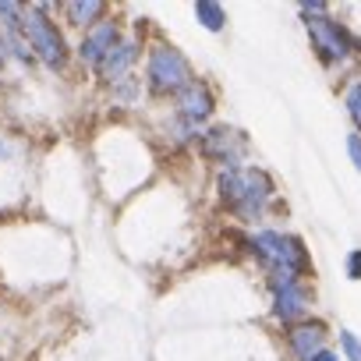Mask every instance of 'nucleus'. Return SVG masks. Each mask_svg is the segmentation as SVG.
<instances>
[{
	"label": "nucleus",
	"instance_id": "obj_7",
	"mask_svg": "<svg viewBox=\"0 0 361 361\" xmlns=\"http://www.w3.org/2000/svg\"><path fill=\"white\" fill-rule=\"evenodd\" d=\"M202 145H206V156L227 163V170L241 166V159H245V135L234 131V128H213V131H206Z\"/></svg>",
	"mask_w": 361,
	"mask_h": 361
},
{
	"label": "nucleus",
	"instance_id": "obj_8",
	"mask_svg": "<svg viewBox=\"0 0 361 361\" xmlns=\"http://www.w3.org/2000/svg\"><path fill=\"white\" fill-rule=\"evenodd\" d=\"M177 110H180V117H185L188 124H199V121H206L216 110V103H213V92L202 82H192V85H185L177 92Z\"/></svg>",
	"mask_w": 361,
	"mask_h": 361
},
{
	"label": "nucleus",
	"instance_id": "obj_17",
	"mask_svg": "<svg viewBox=\"0 0 361 361\" xmlns=\"http://www.w3.org/2000/svg\"><path fill=\"white\" fill-rule=\"evenodd\" d=\"M347 152H350L354 166L361 170V135H350V138H347Z\"/></svg>",
	"mask_w": 361,
	"mask_h": 361
},
{
	"label": "nucleus",
	"instance_id": "obj_14",
	"mask_svg": "<svg viewBox=\"0 0 361 361\" xmlns=\"http://www.w3.org/2000/svg\"><path fill=\"white\" fill-rule=\"evenodd\" d=\"M347 114L354 117V124L361 128V78L347 89Z\"/></svg>",
	"mask_w": 361,
	"mask_h": 361
},
{
	"label": "nucleus",
	"instance_id": "obj_16",
	"mask_svg": "<svg viewBox=\"0 0 361 361\" xmlns=\"http://www.w3.org/2000/svg\"><path fill=\"white\" fill-rule=\"evenodd\" d=\"M347 276L350 280H361V252H350L347 255Z\"/></svg>",
	"mask_w": 361,
	"mask_h": 361
},
{
	"label": "nucleus",
	"instance_id": "obj_4",
	"mask_svg": "<svg viewBox=\"0 0 361 361\" xmlns=\"http://www.w3.org/2000/svg\"><path fill=\"white\" fill-rule=\"evenodd\" d=\"M22 39L36 50V57L43 61V64H50V68H64V61H68V50H64V36H61V29L39 11V8H29V11H22Z\"/></svg>",
	"mask_w": 361,
	"mask_h": 361
},
{
	"label": "nucleus",
	"instance_id": "obj_9",
	"mask_svg": "<svg viewBox=\"0 0 361 361\" xmlns=\"http://www.w3.org/2000/svg\"><path fill=\"white\" fill-rule=\"evenodd\" d=\"M114 47H117V25H114V22H96V25L89 29V36L82 39L78 54H82L85 64H96V68H99V61H103Z\"/></svg>",
	"mask_w": 361,
	"mask_h": 361
},
{
	"label": "nucleus",
	"instance_id": "obj_18",
	"mask_svg": "<svg viewBox=\"0 0 361 361\" xmlns=\"http://www.w3.org/2000/svg\"><path fill=\"white\" fill-rule=\"evenodd\" d=\"M305 361H340V357H336L333 350H326V347H322V350H315V354H312V357H305Z\"/></svg>",
	"mask_w": 361,
	"mask_h": 361
},
{
	"label": "nucleus",
	"instance_id": "obj_11",
	"mask_svg": "<svg viewBox=\"0 0 361 361\" xmlns=\"http://www.w3.org/2000/svg\"><path fill=\"white\" fill-rule=\"evenodd\" d=\"M322 343H326V326L322 322H301V326L290 329V350L301 361L312 357L315 350H322Z\"/></svg>",
	"mask_w": 361,
	"mask_h": 361
},
{
	"label": "nucleus",
	"instance_id": "obj_15",
	"mask_svg": "<svg viewBox=\"0 0 361 361\" xmlns=\"http://www.w3.org/2000/svg\"><path fill=\"white\" fill-rule=\"evenodd\" d=\"M340 343H343V354H347V361H361V340L354 336V333H340Z\"/></svg>",
	"mask_w": 361,
	"mask_h": 361
},
{
	"label": "nucleus",
	"instance_id": "obj_5",
	"mask_svg": "<svg viewBox=\"0 0 361 361\" xmlns=\"http://www.w3.org/2000/svg\"><path fill=\"white\" fill-rule=\"evenodd\" d=\"M305 29H308V36H312V43H315V50H319L322 61L333 64V61H343L350 54V39H347V32L333 18L312 15V18H305Z\"/></svg>",
	"mask_w": 361,
	"mask_h": 361
},
{
	"label": "nucleus",
	"instance_id": "obj_1",
	"mask_svg": "<svg viewBox=\"0 0 361 361\" xmlns=\"http://www.w3.org/2000/svg\"><path fill=\"white\" fill-rule=\"evenodd\" d=\"M220 199L224 206L241 220H259L266 213V202L273 199V177L255 166H234L220 173Z\"/></svg>",
	"mask_w": 361,
	"mask_h": 361
},
{
	"label": "nucleus",
	"instance_id": "obj_3",
	"mask_svg": "<svg viewBox=\"0 0 361 361\" xmlns=\"http://www.w3.org/2000/svg\"><path fill=\"white\" fill-rule=\"evenodd\" d=\"M145 75H149L152 92H180L185 85H192V82H195L188 57L180 54L177 47H166V43L152 47L149 64H145Z\"/></svg>",
	"mask_w": 361,
	"mask_h": 361
},
{
	"label": "nucleus",
	"instance_id": "obj_12",
	"mask_svg": "<svg viewBox=\"0 0 361 361\" xmlns=\"http://www.w3.org/2000/svg\"><path fill=\"white\" fill-rule=\"evenodd\" d=\"M195 18H199L209 32H220V29L227 25L224 8H220V4H209V0H199V4H195Z\"/></svg>",
	"mask_w": 361,
	"mask_h": 361
},
{
	"label": "nucleus",
	"instance_id": "obj_2",
	"mask_svg": "<svg viewBox=\"0 0 361 361\" xmlns=\"http://www.w3.org/2000/svg\"><path fill=\"white\" fill-rule=\"evenodd\" d=\"M252 252L262 259V266L269 269V283H287V280H305V273L312 269L308 248L280 231H259L252 238Z\"/></svg>",
	"mask_w": 361,
	"mask_h": 361
},
{
	"label": "nucleus",
	"instance_id": "obj_6",
	"mask_svg": "<svg viewBox=\"0 0 361 361\" xmlns=\"http://www.w3.org/2000/svg\"><path fill=\"white\" fill-rule=\"evenodd\" d=\"M273 287V312L283 322H294L308 312L312 305V290L305 287V280H287V283H269Z\"/></svg>",
	"mask_w": 361,
	"mask_h": 361
},
{
	"label": "nucleus",
	"instance_id": "obj_10",
	"mask_svg": "<svg viewBox=\"0 0 361 361\" xmlns=\"http://www.w3.org/2000/svg\"><path fill=\"white\" fill-rule=\"evenodd\" d=\"M135 61H138V47H135V43H117V47L99 61V75H103L106 82H117V78H124V75L131 71Z\"/></svg>",
	"mask_w": 361,
	"mask_h": 361
},
{
	"label": "nucleus",
	"instance_id": "obj_13",
	"mask_svg": "<svg viewBox=\"0 0 361 361\" xmlns=\"http://www.w3.org/2000/svg\"><path fill=\"white\" fill-rule=\"evenodd\" d=\"M64 11L71 15V22H75V25H92V22H96V18H99L106 8L99 4V0H85V4H68Z\"/></svg>",
	"mask_w": 361,
	"mask_h": 361
}]
</instances>
